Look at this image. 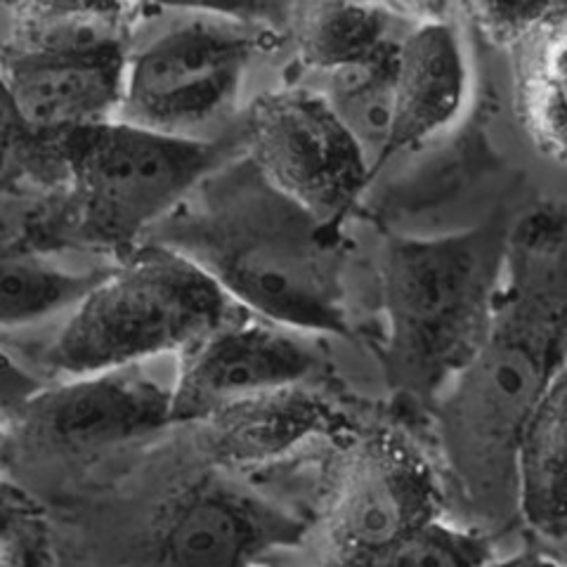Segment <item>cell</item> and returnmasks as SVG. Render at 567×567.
I'll return each instance as SVG.
<instances>
[{
    "mask_svg": "<svg viewBox=\"0 0 567 567\" xmlns=\"http://www.w3.org/2000/svg\"><path fill=\"white\" fill-rule=\"evenodd\" d=\"M300 336L254 315H229L181 352L173 379V423H199L237 400L303 385L317 371L319 354Z\"/></svg>",
    "mask_w": 567,
    "mask_h": 567,
    "instance_id": "7c38bea8",
    "label": "cell"
},
{
    "mask_svg": "<svg viewBox=\"0 0 567 567\" xmlns=\"http://www.w3.org/2000/svg\"><path fill=\"white\" fill-rule=\"evenodd\" d=\"M339 416L310 385H289L225 404L197 425L204 454L218 466H258L329 433Z\"/></svg>",
    "mask_w": 567,
    "mask_h": 567,
    "instance_id": "4fadbf2b",
    "label": "cell"
},
{
    "mask_svg": "<svg viewBox=\"0 0 567 567\" xmlns=\"http://www.w3.org/2000/svg\"><path fill=\"white\" fill-rule=\"evenodd\" d=\"M254 43L216 22H187L128 58L118 121L192 137L235 104Z\"/></svg>",
    "mask_w": 567,
    "mask_h": 567,
    "instance_id": "ba28073f",
    "label": "cell"
},
{
    "mask_svg": "<svg viewBox=\"0 0 567 567\" xmlns=\"http://www.w3.org/2000/svg\"><path fill=\"white\" fill-rule=\"evenodd\" d=\"M3 567H58L50 551L48 525L29 496L6 483L3 492Z\"/></svg>",
    "mask_w": 567,
    "mask_h": 567,
    "instance_id": "44dd1931",
    "label": "cell"
},
{
    "mask_svg": "<svg viewBox=\"0 0 567 567\" xmlns=\"http://www.w3.org/2000/svg\"><path fill=\"white\" fill-rule=\"evenodd\" d=\"M398 45L377 60L324 74L322 91H317L360 142L374 168L388 158Z\"/></svg>",
    "mask_w": 567,
    "mask_h": 567,
    "instance_id": "e0dca14e",
    "label": "cell"
},
{
    "mask_svg": "<svg viewBox=\"0 0 567 567\" xmlns=\"http://www.w3.org/2000/svg\"><path fill=\"white\" fill-rule=\"evenodd\" d=\"M468 95V64L452 24L429 20L404 31L395 52L388 156L450 128Z\"/></svg>",
    "mask_w": 567,
    "mask_h": 567,
    "instance_id": "5bb4252c",
    "label": "cell"
},
{
    "mask_svg": "<svg viewBox=\"0 0 567 567\" xmlns=\"http://www.w3.org/2000/svg\"><path fill=\"white\" fill-rule=\"evenodd\" d=\"M525 112L542 145L567 156V14H554L532 45L525 71Z\"/></svg>",
    "mask_w": 567,
    "mask_h": 567,
    "instance_id": "ffe728a7",
    "label": "cell"
},
{
    "mask_svg": "<svg viewBox=\"0 0 567 567\" xmlns=\"http://www.w3.org/2000/svg\"><path fill=\"white\" fill-rule=\"evenodd\" d=\"M31 31L6 48L3 87L17 126L58 140L114 121L128 58L110 29L114 6H31Z\"/></svg>",
    "mask_w": 567,
    "mask_h": 567,
    "instance_id": "8992f818",
    "label": "cell"
},
{
    "mask_svg": "<svg viewBox=\"0 0 567 567\" xmlns=\"http://www.w3.org/2000/svg\"><path fill=\"white\" fill-rule=\"evenodd\" d=\"M58 152L79 233L126 258L145 233L199 189L218 162V150L208 142L118 118L60 137Z\"/></svg>",
    "mask_w": 567,
    "mask_h": 567,
    "instance_id": "5b68a950",
    "label": "cell"
},
{
    "mask_svg": "<svg viewBox=\"0 0 567 567\" xmlns=\"http://www.w3.org/2000/svg\"><path fill=\"white\" fill-rule=\"evenodd\" d=\"M516 481L523 525L546 542L567 539V367L525 425Z\"/></svg>",
    "mask_w": 567,
    "mask_h": 567,
    "instance_id": "9a60e30c",
    "label": "cell"
},
{
    "mask_svg": "<svg viewBox=\"0 0 567 567\" xmlns=\"http://www.w3.org/2000/svg\"><path fill=\"white\" fill-rule=\"evenodd\" d=\"M513 229L489 220L440 237H390L379 279L390 388L435 402L489 331Z\"/></svg>",
    "mask_w": 567,
    "mask_h": 567,
    "instance_id": "3957f363",
    "label": "cell"
},
{
    "mask_svg": "<svg viewBox=\"0 0 567 567\" xmlns=\"http://www.w3.org/2000/svg\"><path fill=\"white\" fill-rule=\"evenodd\" d=\"M487 567H567V565L551 556L542 554V551H532V548H525V551L511 554L504 558L494 556Z\"/></svg>",
    "mask_w": 567,
    "mask_h": 567,
    "instance_id": "7402d4cb",
    "label": "cell"
},
{
    "mask_svg": "<svg viewBox=\"0 0 567 567\" xmlns=\"http://www.w3.org/2000/svg\"><path fill=\"white\" fill-rule=\"evenodd\" d=\"M104 272H71L41 254L6 251L3 260V329H24L41 319L74 310Z\"/></svg>",
    "mask_w": 567,
    "mask_h": 567,
    "instance_id": "ac0fdd59",
    "label": "cell"
},
{
    "mask_svg": "<svg viewBox=\"0 0 567 567\" xmlns=\"http://www.w3.org/2000/svg\"><path fill=\"white\" fill-rule=\"evenodd\" d=\"M440 487L402 437H364L343 464L324 523L322 563L374 551L440 518Z\"/></svg>",
    "mask_w": 567,
    "mask_h": 567,
    "instance_id": "8fae6325",
    "label": "cell"
},
{
    "mask_svg": "<svg viewBox=\"0 0 567 567\" xmlns=\"http://www.w3.org/2000/svg\"><path fill=\"white\" fill-rule=\"evenodd\" d=\"M229 303L183 254L164 244L137 248L69 312L41 362L62 381L181 354L233 315Z\"/></svg>",
    "mask_w": 567,
    "mask_h": 567,
    "instance_id": "277c9868",
    "label": "cell"
},
{
    "mask_svg": "<svg viewBox=\"0 0 567 567\" xmlns=\"http://www.w3.org/2000/svg\"><path fill=\"white\" fill-rule=\"evenodd\" d=\"M492 558L485 532L440 516L374 551L322 567H487Z\"/></svg>",
    "mask_w": 567,
    "mask_h": 567,
    "instance_id": "d6986e66",
    "label": "cell"
},
{
    "mask_svg": "<svg viewBox=\"0 0 567 567\" xmlns=\"http://www.w3.org/2000/svg\"><path fill=\"white\" fill-rule=\"evenodd\" d=\"M27 445L52 454H85L162 431L173 423V383L145 364L62 379L8 414Z\"/></svg>",
    "mask_w": 567,
    "mask_h": 567,
    "instance_id": "30bf717a",
    "label": "cell"
},
{
    "mask_svg": "<svg viewBox=\"0 0 567 567\" xmlns=\"http://www.w3.org/2000/svg\"><path fill=\"white\" fill-rule=\"evenodd\" d=\"M166 223L164 246L199 265L248 315L303 336L348 331L339 229L279 194L248 158Z\"/></svg>",
    "mask_w": 567,
    "mask_h": 567,
    "instance_id": "7a4b0ae2",
    "label": "cell"
},
{
    "mask_svg": "<svg viewBox=\"0 0 567 567\" xmlns=\"http://www.w3.org/2000/svg\"><path fill=\"white\" fill-rule=\"evenodd\" d=\"M293 24L300 60L322 76L377 60L404 35L393 29L388 10L358 3L300 6Z\"/></svg>",
    "mask_w": 567,
    "mask_h": 567,
    "instance_id": "2e32d148",
    "label": "cell"
},
{
    "mask_svg": "<svg viewBox=\"0 0 567 567\" xmlns=\"http://www.w3.org/2000/svg\"><path fill=\"white\" fill-rule=\"evenodd\" d=\"M303 532L293 513L206 475L156 511L131 567H256Z\"/></svg>",
    "mask_w": 567,
    "mask_h": 567,
    "instance_id": "9c48e42d",
    "label": "cell"
},
{
    "mask_svg": "<svg viewBox=\"0 0 567 567\" xmlns=\"http://www.w3.org/2000/svg\"><path fill=\"white\" fill-rule=\"evenodd\" d=\"M246 147L265 181L331 229L358 206L374 173L329 102L308 87L260 95L246 118Z\"/></svg>",
    "mask_w": 567,
    "mask_h": 567,
    "instance_id": "52a82bcc",
    "label": "cell"
},
{
    "mask_svg": "<svg viewBox=\"0 0 567 567\" xmlns=\"http://www.w3.org/2000/svg\"><path fill=\"white\" fill-rule=\"evenodd\" d=\"M565 367L567 225L537 213L513 227L485 341L433 402L447 487L485 535L520 520V437Z\"/></svg>",
    "mask_w": 567,
    "mask_h": 567,
    "instance_id": "6da1fadb",
    "label": "cell"
}]
</instances>
